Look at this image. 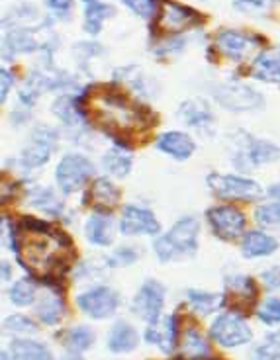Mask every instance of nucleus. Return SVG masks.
Listing matches in <instances>:
<instances>
[{
    "mask_svg": "<svg viewBox=\"0 0 280 360\" xmlns=\"http://www.w3.org/2000/svg\"><path fill=\"white\" fill-rule=\"evenodd\" d=\"M200 221L194 216H182L165 235H159L153 241V252L159 262H169L194 257L198 251Z\"/></svg>",
    "mask_w": 280,
    "mask_h": 360,
    "instance_id": "f257e3e1",
    "label": "nucleus"
},
{
    "mask_svg": "<svg viewBox=\"0 0 280 360\" xmlns=\"http://www.w3.org/2000/svg\"><path fill=\"white\" fill-rule=\"evenodd\" d=\"M276 161H280V145L272 143L269 139L253 137L245 131L235 137L231 162L239 172L261 169V167H267Z\"/></svg>",
    "mask_w": 280,
    "mask_h": 360,
    "instance_id": "f03ea898",
    "label": "nucleus"
},
{
    "mask_svg": "<svg viewBox=\"0 0 280 360\" xmlns=\"http://www.w3.org/2000/svg\"><path fill=\"white\" fill-rule=\"evenodd\" d=\"M208 188L219 200H241V202H255L265 196V188L255 179H249L239 172H212L208 174Z\"/></svg>",
    "mask_w": 280,
    "mask_h": 360,
    "instance_id": "7ed1b4c3",
    "label": "nucleus"
},
{
    "mask_svg": "<svg viewBox=\"0 0 280 360\" xmlns=\"http://www.w3.org/2000/svg\"><path fill=\"white\" fill-rule=\"evenodd\" d=\"M210 337L224 349H237L243 347L253 339V331L245 317L235 309L219 314L210 325Z\"/></svg>",
    "mask_w": 280,
    "mask_h": 360,
    "instance_id": "20e7f679",
    "label": "nucleus"
},
{
    "mask_svg": "<svg viewBox=\"0 0 280 360\" xmlns=\"http://www.w3.org/2000/svg\"><path fill=\"white\" fill-rule=\"evenodd\" d=\"M94 176V165L82 153H67L55 169L57 186L63 194H75Z\"/></svg>",
    "mask_w": 280,
    "mask_h": 360,
    "instance_id": "39448f33",
    "label": "nucleus"
},
{
    "mask_svg": "<svg viewBox=\"0 0 280 360\" xmlns=\"http://www.w3.org/2000/svg\"><path fill=\"white\" fill-rule=\"evenodd\" d=\"M212 233L222 241H235L247 233V217L239 207L231 204H222V206H212L206 212Z\"/></svg>",
    "mask_w": 280,
    "mask_h": 360,
    "instance_id": "423d86ee",
    "label": "nucleus"
},
{
    "mask_svg": "<svg viewBox=\"0 0 280 360\" xmlns=\"http://www.w3.org/2000/svg\"><path fill=\"white\" fill-rule=\"evenodd\" d=\"M77 306L91 319H108L120 309V294L110 286H92L77 296Z\"/></svg>",
    "mask_w": 280,
    "mask_h": 360,
    "instance_id": "0eeeda50",
    "label": "nucleus"
},
{
    "mask_svg": "<svg viewBox=\"0 0 280 360\" xmlns=\"http://www.w3.org/2000/svg\"><path fill=\"white\" fill-rule=\"evenodd\" d=\"M214 98L219 106L231 112H249V110H259L265 104L262 96L251 86L241 84V82H229V84H219L214 90Z\"/></svg>",
    "mask_w": 280,
    "mask_h": 360,
    "instance_id": "6e6552de",
    "label": "nucleus"
},
{
    "mask_svg": "<svg viewBox=\"0 0 280 360\" xmlns=\"http://www.w3.org/2000/svg\"><path fill=\"white\" fill-rule=\"evenodd\" d=\"M132 306H134V314L139 319H144L147 325L159 321L165 307V286L159 280H145L134 296Z\"/></svg>",
    "mask_w": 280,
    "mask_h": 360,
    "instance_id": "1a4fd4ad",
    "label": "nucleus"
},
{
    "mask_svg": "<svg viewBox=\"0 0 280 360\" xmlns=\"http://www.w3.org/2000/svg\"><path fill=\"white\" fill-rule=\"evenodd\" d=\"M120 231L127 237H155L161 233V224L151 210L137 204H127L122 210Z\"/></svg>",
    "mask_w": 280,
    "mask_h": 360,
    "instance_id": "9d476101",
    "label": "nucleus"
},
{
    "mask_svg": "<svg viewBox=\"0 0 280 360\" xmlns=\"http://www.w3.org/2000/svg\"><path fill=\"white\" fill-rule=\"evenodd\" d=\"M59 134L55 131L53 127L49 126H37L32 134V143L26 147L22 155H20V161L26 169H39L42 165H46L51 159V153L55 151V145H57Z\"/></svg>",
    "mask_w": 280,
    "mask_h": 360,
    "instance_id": "9b49d317",
    "label": "nucleus"
},
{
    "mask_svg": "<svg viewBox=\"0 0 280 360\" xmlns=\"http://www.w3.org/2000/svg\"><path fill=\"white\" fill-rule=\"evenodd\" d=\"M145 341L149 345L159 347L165 354H171L179 342V317L177 315H167L163 319L147 325L145 331Z\"/></svg>",
    "mask_w": 280,
    "mask_h": 360,
    "instance_id": "f8f14e48",
    "label": "nucleus"
},
{
    "mask_svg": "<svg viewBox=\"0 0 280 360\" xmlns=\"http://www.w3.org/2000/svg\"><path fill=\"white\" fill-rule=\"evenodd\" d=\"M179 117L184 126L212 134L216 126V116L204 100H184L179 108Z\"/></svg>",
    "mask_w": 280,
    "mask_h": 360,
    "instance_id": "ddd939ff",
    "label": "nucleus"
},
{
    "mask_svg": "<svg viewBox=\"0 0 280 360\" xmlns=\"http://www.w3.org/2000/svg\"><path fill=\"white\" fill-rule=\"evenodd\" d=\"M279 239L265 229H251L241 237V255L247 261H257L262 257H271L279 251Z\"/></svg>",
    "mask_w": 280,
    "mask_h": 360,
    "instance_id": "4468645a",
    "label": "nucleus"
},
{
    "mask_svg": "<svg viewBox=\"0 0 280 360\" xmlns=\"http://www.w3.org/2000/svg\"><path fill=\"white\" fill-rule=\"evenodd\" d=\"M157 149L177 161H186L196 153V141L186 131H165L157 139Z\"/></svg>",
    "mask_w": 280,
    "mask_h": 360,
    "instance_id": "2eb2a0df",
    "label": "nucleus"
},
{
    "mask_svg": "<svg viewBox=\"0 0 280 360\" xmlns=\"http://www.w3.org/2000/svg\"><path fill=\"white\" fill-rule=\"evenodd\" d=\"M84 235L96 247H108L114 241V219L110 212H94L87 224H84Z\"/></svg>",
    "mask_w": 280,
    "mask_h": 360,
    "instance_id": "dca6fc26",
    "label": "nucleus"
},
{
    "mask_svg": "<svg viewBox=\"0 0 280 360\" xmlns=\"http://www.w3.org/2000/svg\"><path fill=\"white\" fill-rule=\"evenodd\" d=\"M139 345V333L132 323L127 321H116L110 329L106 347L114 354H127V352L136 351Z\"/></svg>",
    "mask_w": 280,
    "mask_h": 360,
    "instance_id": "f3484780",
    "label": "nucleus"
},
{
    "mask_svg": "<svg viewBox=\"0 0 280 360\" xmlns=\"http://www.w3.org/2000/svg\"><path fill=\"white\" fill-rule=\"evenodd\" d=\"M226 297L231 296L234 304H243V306H253L259 286L251 276L247 274H229L226 278Z\"/></svg>",
    "mask_w": 280,
    "mask_h": 360,
    "instance_id": "a211bd4d",
    "label": "nucleus"
},
{
    "mask_svg": "<svg viewBox=\"0 0 280 360\" xmlns=\"http://www.w3.org/2000/svg\"><path fill=\"white\" fill-rule=\"evenodd\" d=\"M216 44L217 47H219V51L226 55V57L234 59V61H241L245 55H247V51H249L257 41L251 39L247 34L237 32V30H224V32H219Z\"/></svg>",
    "mask_w": 280,
    "mask_h": 360,
    "instance_id": "6ab92c4d",
    "label": "nucleus"
},
{
    "mask_svg": "<svg viewBox=\"0 0 280 360\" xmlns=\"http://www.w3.org/2000/svg\"><path fill=\"white\" fill-rule=\"evenodd\" d=\"M186 302L192 307V311H196L202 317L216 314L219 307L226 306V294H217V292H204V290L189 288L186 290Z\"/></svg>",
    "mask_w": 280,
    "mask_h": 360,
    "instance_id": "aec40b11",
    "label": "nucleus"
},
{
    "mask_svg": "<svg viewBox=\"0 0 280 360\" xmlns=\"http://www.w3.org/2000/svg\"><path fill=\"white\" fill-rule=\"evenodd\" d=\"M253 77L262 82L280 84V47L257 55L253 61Z\"/></svg>",
    "mask_w": 280,
    "mask_h": 360,
    "instance_id": "412c9836",
    "label": "nucleus"
},
{
    "mask_svg": "<svg viewBox=\"0 0 280 360\" xmlns=\"http://www.w3.org/2000/svg\"><path fill=\"white\" fill-rule=\"evenodd\" d=\"M132 162H134V157L124 145H114L102 155V169L112 176H116V179H124V176L129 174Z\"/></svg>",
    "mask_w": 280,
    "mask_h": 360,
    "instance_id": "4be33fe9",
    "label": "nucleus"
},
{
    "mask_svg": "<svg viewBox=\"0 0 280 360\" xmlns=\"http://www.w3.org/2000/svg\"><path fill=\"white\" fill-rule=\"evenodd\" d=\"M10 356L12 360H53V352L36 339H14L10 341Z\"/></svg>",
    "mask_w": 280,
    "mask_h": 360,
    "instance_id": "5701e85b",
    "label": "nucleus"
},
{
    "mask_svg": "<svg viewBox=\"0 0 280 360\" xmlns=\"http://www.w3.org/2000/svg\"><path fill=\"white\" fill-rule=\"evenodd\" d=\"M82 2H84V30L91 36H96L102 30L104 20L114 16L116 10L108 4H104V2H100V0H82Z\"/></svg>",
    "mask_w": 280,
    "mask_h": 360,
    "instance_id": "b1692460",
    "label": "nucleus"
},
{
    "mask_svg": "<svg viewBox=\"0 0 280 360\" xmlns=\"http://www.w3.org/2000/svg\"><path fill=\"white\" fill-rule=\"evenodd\" d=\"M89 196L96 206V212H108L106 207H112L120 200V192L114 186V182L108 179H96L92 182Z\"/></svg>",
    "mask_w": 280,
    "mask_h": 360,
    "instance_id": "393cba45",
    "label": "nucleus"
},
{
    "mask_svg": "<svg viewBox=\"0 0 280 360\" xmlns=\"http://www.w3.org/2000/svg\"><path fill=\"white\" fill-rule=\"evenodd\" d=\"M53 114L67 127H81L84 124V112H82L79 100L72 98V96H63L53 104Z\"/></svg>",
    "mask_w": 280,
    "mask_h": 360,
    "instance_id": "a878e982",
    "label": "nucleus"
},
{
    "mask_svg": "<svg viewBox=\"0 0 280 360\" xmlns=\"http://www.w3.org/2000/svg\"><path fill=\"white\" fill-rule=\"evenodd\" d=\"M65 314V306H63V300L59 296V292H53L51 290V294H47L39 300V306H37V317H39V321L42 323L49 325V327H53L57 325L61 319H63Z\"/></svg>",
    "mask_w": 280,
    "mask_h": 360,
    "instance_id": "bb28decb",
    "label": "nucleus"
},
{
    "mask_svg": "<svg viewBox=\"0 0 280 360\" xmlns=\"http://www.w3.org/2000/svg\"><path fill=\"white\" fill-rule=\"evenodd\" d=\"M182 345V354L184 356H190V359H206L210 354V342L208 339L202 335L200 329L196 327H190L184 331L181 339Z\"/></svg>",
    "mask_w": 280,
    "mask_h": 360,
    "instance_id": "cd10ccee",
    "label": "nucleus"
},
{
    "mask_svg": "<svg viewBox=\"0 0 280 360\" xmlns=\"http://www.w3.org/2000/svg\"><path fill=\"white\" fill-rule=\"evenodd\" d=\"M94 341H96V339H94V331H92L91 327H87V325L71 327V329L63 335L65 349L69 352H77V354L89 351L92 345H94Z\"/></svg>",
    "mask_w": 280,
    "mask_h": 360,
    "instance_id": "c85d7f7f",
    "label": "nucleus"
},
{
    "mask_svg": "<svg viewBox=\"0 0 280 360\" xmlns=\"http://www.w3.org/2000/svg\"><path fill=\"white\" fill-rule=\"evenodd\" d=\"M10 302L18 307H27L36 302L37 286L32 278H20L16 280L8 290Z\"/></svg>",
    "mask_w": 280,
    "mask_h": 360,
    "instance_id": "c756f323",
    "label": "nucleus"
},
{
    "mask_svg": "<svg viewBox=\"0 0 280 360\" xmlns=\"http://www.w3.org/2000/svg\"><path fill=\"white\" fill-rule=\"evenodd\" d=\"M196 18H198V14L194 10H190L189 6H181L177 2H165V8H161V22L167 26H186Z\"/></svg>",
    "mask_w": 280,
    "mask_h": 360,
    "instance_id": "7c9ffc66",
    "label": "nucleus"
},
{
    "mask_svg": "<svg viewBox=\"0 0 280 360\" xmlns=\"http://www.w3.org/2000/svg\"><path fill=\"white\" fill-rule=\"evenodd\" d=\"M255 221L261 225L262 229H272L279 231L280 229V202L276 200H267L261 202L259 206L255 207Z\"/></svg>",
    "mask_w": 280,
    "mask_h": 360,
    "instance_id": "2f4dec72",
    "label": "nucleus"
},
{
    "mask_svg": "<svg viewBox=\"0 0 280 360\" xmlns=\"http://www.w3.org/2000/svg\"><path fill=\"white\" fill-rule=\"evenodd\" d=\"M30 204L42 212H47V214H53V216H59L61 214V202L53 194L51 188H44V186H36L34 190H30Z\"/></svg>",
    "mask_w": 280,
    "mask_h": 360,
    "instance_id": "473e14b6",
    "label": "nucleus"
},
{
    "mask_svg": "<svg viewBox=\"0 0 280 360\" xmlns=\"http://www.w3.org/2000/svg\"><path fill=\"white\" fill-rule=\"evenodd\" d=\"M251 360H280V329L265 335L251 352Z\"/></svg>",
    "mask_w": 280,
    "mask_h": 360,
    "instance_id": "72a5a7b5",
    "label": "nucleus"
},
{
    "mask_svg": "<svg viewBox=\"0 0 280 360\" xmlns=\"http://www.w3.org/2000/svg\"><path fill=\"white\" fill-rule=\"evenodd\" d=\"M139 257H141V251L137 247H134V245H120L106 257V266H110V269L132 266L134 262H137Z\"/></svg>",
    "mask_w": 280,
    "mask_h": 360,
    "instance_id": "f704fd0d",
    "label": "nucleus"
},
{
    "mask_svg": "<svg viewBox=\"0 0 280 360\" xmlns=\"http://www.w3.org/2000/svg\"><path fill=\"white\" fill-rule=\"evenodd\" d=\"M255 314L259 317V321L267 327H276L280 325V297L269 296L262 300L257 306Z\"/></svg>",
    "mask_w": 280,
    "mask_h": 360,
    "instance_id": "c9c22d12",
    "label": "nucleus"
},
{
    "mask_svg": "<svg viewBox=\"0 0 280 360\" xmlns=\"http://www.w3.org/2000/svg\"><path fill=\"white\" fill-rule=\"evenodd\" d=\"M4 329L6 331H12V333H24V335H30V333H37V327L30 317L26 315H10L4 319Z\"/></svg>",
    "mask_w": 280,
    "mask_h": 360,
    "instance_id": "e433bc0d",
    "label": "nucleus"
},
{
    "mask_svg": "<svg viewBox=\"0 0 280 360\" xmlns=\"http://www.w3.org/2000/svg\"><path fill=\"white\" fill-rule=\"evenodd\" d=\"M122 2L139 18L149 20L159 12V6H157L159 0H122Z\"/></svg>",
    "mask_w": 280,
    "mask_h": 360,
    "instance_id": "4c0bfd02",
    "label": "nucleus"
},
{
    "mask_svg": "<svg viewBox=\"0 0 280 360\" xmlns=\"http://www.w3.org/2000/svg\"><path fill=\"white\" fill-rule=\"evenodd\" d=\"M47 8L59 20H67L72 12V0H46Z\"/></svg>",
    "mask_w": 280,
    "mask_h": 360,
    "instance_id": "58836bf2",
    "label": "nucleus"
},
{
    "mask_svg": "<svg viewBox=\"0 0 280 360\" xmlns=\"http://www.w3.org/2000/svg\"><path fill=\"white\" fill-rule=\"evenodd\" d=\"M261 280L269 290H280V264H272L262 270Z\"/></svg>",
    "mask_w": 280,
    "mask_h": 360,
    "instance_id": "ea45409f",
    "label": "nucleus"
},
{
    "mask_svg": "<svg viewBox=\"0 0 280 360\" xmlns=\"http://www.w3.org/2000/svg\"><path fill=\"white\" fill-rule=\"evenodd\" d=\"M272 0H234V6L239 10H265Z\"/></svg>",
    "mask_w": 280,
    "mask_h": 360,
    "instance_id": "a19ab883",
    "label": "nucleus"
},
{
    "mask_svg": "<svg viewBox=\"0 0 280 360\" xmlns=\"http://www.w3.org/2000/svg\"><path fill=\"white\" fill-rule=\"evenodd\" d=\"M0 75H2V100H6L10 86H14V75H10L8 69H2Z\"/></svg>",
    "mask_w": 280,
    "mask_h": 360,
    "instance_id": "79ce46f5",
    "label": "nucleus"
},
{
    "mask_svg": "<svg viewBox=\"0 0 280 360\" xmlns=\"http://www.w3.org/2000/svg\"><path fill=\"white\" fill-rule=\"evenodd\" d=\"M267 196L271 200H276V202H280V182H276V184H272V186H269L267 188Z\"/></svg>",
    "mask_w": 280,
    "mask_h": 360,
    "instance_id": "37998d69",
    "label": "nucleus"
},
{
    "mask_svg": "<svg viewBox=\"0 0 280 360\" xmlns=\"http://www.w3.org/2000/svg\"><path fill=\"white\" fill-rule=\"evenodd\" d=\"M61 360H84V359H82L81 354H77V352H67Z\"/></svg>",
    "mask_w": 280,
    "mask_h": 360,
    "instance_id": "c03bdc74",
    "label": "nucleus"
},
{
    "mask_svg": "<svg viewBox=\"0 0 280 360\" xmlns=\"http://www.w3.org/2000/svg\"><path fill=\"white\" fill-rule=\"evenodd\" d=\"M2 278L8 280L10 278V266L8 262H2Z\"/></svg>",
    "mask_w": 280,
    "mask_h": 360,
    "instance_id": "a18cd8bd",
    "label": "nucleus"
},
{
    "mask_svg": "<svg viewBox=\"0 0 280 360\" xmlns=\"http://www.w3.org/2000/svg\"><path fill=\"white\" fill-rule=\"evenodd\" d=\"M198 360H208V359H198Z\"/></svg>",
    "mask_w": 280,
    "mask_h": 360,
    "instance_id": "49530a36",
    "label": "nucleus"
}]
</instances>
